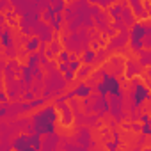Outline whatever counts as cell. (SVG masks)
I'll list each match as a JSON object with an SVG mask.
<instances>
[{"mask_svg":"<svg viewBox=\"0 0 151 151\" xmlns=\"http://www.w3.org/2000/svg\"><path fill=\"white\" fill-rule=\"evenodd\" d=\"M57 119H59V114H57L55 105H46L45 109L36 112L30 121H32V128L36 133L46 135V133L55 132V121Z\"/></svg>","mask_w":151,"mask_h":151,"instance_id":"1","label":"cell"},{"mask_svg":"<svg viewBox=\"0 0 151 151\" xmlns=\"http://www.w3.org/2000/svg\"><path fill=\"white\" fill-rule=\"evenodd\" d=\"M146 34H151V30H149V27L144 25V23H133V25L130 27V30H128V43H130L132 52H139V50L144 48L142 37H144Z\"/></svg>","mask_w":151,"mask_h":151,"instance_id":"2","label":"cell"},{"mask_svg":"<svg viewBox=\"0 0 151 151\" xmlns=\"http://www.w3.org/2000/svg\"><path fill=\"white\" fill-rule=\"evenodd\" d=\"M132 110H135V109H139L140 107V103L144 101V100H147L149 98V91H147V87L135 77V78H132Z\"/></svg>","mask_w":151,"mask_h":151,"instance_id":"3","label":"cell"},{"mask_svg":"<svg viewBox=\"0 0 151 151\" xmlns=\"http://www.w3.org/2000/svg\"><path fill=\"white\" fill-rule=\"evenodd\" d=\"M128 43V29H121L119 34H114L109 46H107V52H112V50H123V46Z\"/></svg>","mask_w":151,"mask_h":151,"instance_id":"4","label":"cell"},{"mask_svg":"<svg viewBox=\"0 0 151 151\" xmlns=\"http://www.w3.org/2000/svg\"><path fill=\"white\" fill-rule=\"evenodd\" d=\"M57 114L60 116V123H62L64 126H69V124L73 123V119H75V114H73L71 107L68 105V101H64V103L59 105V112H57Z\"/></svg>","mask_w":151,"mask_h":151,"instance_id":"5","label":"cell"},{"mask_svg":"<svg viewBox=\"0 0 151 151\" xmlns=\"http://www.w3.org/2000/svg\"><path fill=\"white\" fill-rule=\"evenodd\" d=\"M62 48H60V43H59V39H52L50 43H46V46H45V55L48 57V59H55L57 57V53L60 52Z\"/></svg>","mask_w":151,"mask_h":151,"instance_id":"6","label":"cell"},{"mask_svg":"<svg viewBox=\"0 0 151 151\" xmlns=\"http://www.w3.org/2000/svg\"><path fill=\"white\" fill-rule=\"evenodd\" d=\"M73 93H75V96H77V98H87V96H91V93H93V87L89 86V84H78L77 87H75L73 89Z\"/></svg>","mask_w":151,"mask_h":151,"instance_id":"7","label":"cell"},{"mask_svg":"<svg viewBox=\"0 0 151 151\" xmlns=\"http://www.w3.org/2000/svg\"><path fill=\"white\" fill-rule=\"evenodd\" d=\"M59 135L55 133V132H52V133H46V137H45V142H41V147L43 149H50V147H57V142H59Z\"/></svg>","mask_w":151,"mask_h":151,"instance_id":"8","label":"cell"},{"mask_svg":"<svg viewBox=\"0 0 151 151\" xmlns=\"http://www.w3.org/2000/svg\"><path fill=\"white\" fill-rule=\"evenodd\" d=\"M13 147H16V149H30V140H29V135H25V133L18 135V137L14 139V142H13Z\"/></svg>","mask_w":151,"mask_h":151,"instance_id":"9","label":"cell"},{"mask_svg":"<svg viewBox=\"0 0 151 151\" xmlns=\"http://www.w3.org/2000/svg\"><path fill=\"white\" fill-rule=\"evenodd\" d=\"M126 78H135V77H139V73H140V66H139V62H135V60H128L126 62Z\"/></svg>","mask_w":151,"mask_h":151,"instance_id":"10","label":"cell"},{"mask_svg":"<svg viewBox=\"0 0 151 151\" xmlns=\"http://www.w3.org/2000/svg\"><path fill=\"white\" fill-rule=\"evenodd\" d=\"M91 73H93V64H84V66H80L77 71H75V78H78V80H86Z\"/></svg>","mask_w":151,"mask_h":151,"instance_id":"11","label":"cell"},{"mask_svg":"<svg viewBox=\"0 0 151 151\" xmlns=\"http://www.w3.org/2000/svg\"><path fill=\"white\" fill-rule=\"evenodd\" d=\"M137 55H139V66L140 68H147V64L151 62V52L147 48H142V50L137 52Z\"/></svg>","mask_w":151,"mask_h":151,"instance_id":"12","label":"cell"},{"mask_svg":"<svg viewBox=\"0 0 151 151\" xmlns=\"http://www.w3.org/2000/svg\"><path fill=\"white\" fill-rule=\"evenodd\" d=\"M39 45H41L39 37H37V36H30V39L25 43V52H27V53H32V52H36V50L39 48Z\"/></svg>","mask_w":151,"mask_h":151,"instance_id":"13","label":"cell"},{"mask_svg":"<svg viewBox=\"0 0 151 151\" xmlns=\"http://www.w3.org/2000/svg\"><path fill=\"white\" fill-rule=\"evenodd\" d=\"M94 55H96V50H93V48H86L84 53H82L80 62H82V64H94Z\"/></svg>","mask_w":151,"mask_h":151,"instance_id":"14","label":"cell"},{"mask_svg":"<svg viewBox=\"0 0 151 151\" xmlns=\"http://www.w3.org/2000/svg\"><path fill=\"white\" fill-rule=\"evenodd\" d=\"M41 55H43V52H32L30 55H29V60H27V66L29 68H34V66H37L39 64V60H41Z\"/></svg>","mask_w":151,"mask_h":151,"instance_id":"15","label":"cell"},{"mask_svg":"<svg viewBox=\"0 0 151 151\" xmlns=\"http://www.w3.org/2000/svg\"><path fill=\"white\" fill-rule=\"evenodd\" d=\"M53 16H55V11L52 9V6H48V7L43 11V22H45V23H50V22L53 20Z\"/></svg>","mask_w":151,"mask_h":151,"instance_id":"16","label":"cell"},{"mask_svg":"<svg viewBox=\"0 0 151 151\" xmlns=\"http://www.w3.org/2000/svg\"><path fill=\"white\" fill-rule=\"evenodd\" d=\"M29 140H30V147H41V135L39 133H32V135H29Z\"/></svg>","mask_w":151,"mask_h":151,"instance_id":"17","label":"cell"},{"mask_svg":"<svg viewBox=\"0 0 151 151\" xmlns=\"http://www.w3.org/2000/svg\"><path fill=\"white\" fill-rule=\"evenodd\" d=\"M43 80H45V78H43ZM43 80H36V82H32V86H30L36 96H37V94H41V93H43V89H45V82H43Z\"/></svg>","mask_w":151,"mask_h":151,"instance_id":"18","label":"cell"},{"mask_svg":"<svg viewBox=\"0 0 151 151\" xmlns=\"http://www.w3.org/2000/svg\"><path fill=\"white\" fill-rule=\"evenodd\" d=\"M80 66H82V62H80V60H78L77 57H73V59H69V62H68V69H69V71H73V73L77 71V69H78Z\"/></svg>","mask_w":151,"mask_h":151,"instance_id":"19","label":"cell"},{"mask_svg":"<svg viewBox=\"0 0 151 151\" xmlns=\"http://www.w3.org/2000/svg\"><path fill=\"white\" fill-rule=\"evenodd\" d=\"M52 9L55 13H62L66 9V0H55V2L52 4Z\"/></svg>","mask_w":151,"mask_h":151,"instance_id":"20","label":"cell"},{"mask_svg":"<svg viewBox=\"0 0 151 151\" xmlns=\"http://www.w3.org/2000/svg\"><path fill=\"white\" fill-rule=\"evenodd\" d=\"M69 59H71V53H69L68 50H60V52L57 53V60H59V62H69Z\"/></svg>","mask_w":151,"mask_h":151,"instance_id":"21","label":"cell"},{"mask_svg":"<svg viewBox=\"0 0 151 151\" xmlns=\"http://www.w3.org/2000/svg\"><path fill=\"white\" fill-rule=\"evenodd\" d=\"M29 103H30V109H36V107H43V105L46 103V100H45L43 96H39V98L36 96V98H34V100H30Z\"/></svg>","mask_w":151,"mask_h":151,"instance_id":"22","label":"cell"},{"mask_svg":"<svg viewBox=\"0 0 151 151\" xmlns=\"http://www.w3.org/2000/svg\"><path fill=\"white\" fill-rule=\"evenodd\" d=\"M34 98H36V94H34V91H32V89L23 91V101H30V100H34Z\"/></svg>","mask_w":151,"mask_h":151,"instance_id":"23","label":"cell"},{"mask_svg":"<svg viewBox=\"0 0 151 151\" xmlns=\"http://www.w3.org/2000/svg\"><path fill=\"white\" fill-rule=\"evenodd\" d=\"M62 77H64V78H68V82H71V80L75 78V73H73V71H69V69H66V71L62 73Z\"/></svg>","mask_w":151,"mask_h":151,"instance_id":"24","label":"cell"},{"mask_svg":"<svg viewBox=\"0 0 151 151\" xmlns=\"http://www.w3.org/2000/svg\"><path fill=\"white\" fill-rule=\"evenodd\" d=\"M140 130H142L144 135H149V133H151V130H149V123H142V128H140Z\"/></svg>","mask_w":151,"mask_h":151,"instance_id":"25","label":"cell"},{"mask_svg":"<svg viewBox=\"0 0 151 151\" xmlns=\"http://www.w3.org/2000/svg\"><path fill=\"white\" fill-rule=\"evenodd\" d=\"M57 66H59V68H57V69H59V73H64V71L68 69V62H59Z\"/></svg>","mask_w":151,"mask_h":151,"instance_id":"26","label":"cell"},{"mask_svg":"<svg viewBox=\"0 0 151 151\" xmlns=\"http://www.w3.org/2000/svg\"><path fill=\"white\" fill-rule=\"evenodd\" d=\"M6 101H7V94L0 89V103H6Z\"/></svg>","mask_w":151,"mask_h":151,"instance_id":"27","label":"cell"},{"mask_svg":"<svg viewBox=\"0 0 151 151\" xmlns=\"http://www.w3.org/2000/svg\"><path fill=\"white\" fill-rule=\"evenodd\" d=\"M66 101V96L64 94H60L59 98H55V105H60V103H64Z\"/></svg>","mask_w":151,"mask_h":151,"instance_id":"28","label":"cell"},{"mask_svg":"<svg viewBox=\"0 0 151 151\" xmlns=\"http://www.w3.org/2000/svg\"><path fill=\"white\" fill-rule=\"evenodd\" d=\"M139 119H140L142 123H149V116H147V114H142V116H139Z\"/></svg>","mask_w":151,"mask_h":151,"instance_id":"29","label":"cell"},{"mask_svg":"<svg viewBox=\"0 0 151 151\" xmlns=\"http://www.w3.org/2000/svg\"><path fill=\"white\" fill-rule=\"evenodd\" d=\"M117 144H119V142H116V140H114V142H107V147H109V149H116Z\"/></svg>","mask_w":151,"mask_h":151,"instance_id":"30","label":"cell"},{"mask_svg":"<svg viewBox=\"0 0 151 151\" xmlns=\"http://www.w3.org/2000/svg\"><path fill=\"white\" fill-rule=\"evenodd\" d=\"M6 64H7V62H6V59H0V71L6 68Z\"/></svg>","mask_w":151,"mask_h":151,"instance_id":"31","label":"cell"},{"mask_svg":"<svg viewBox=\"0 0 151 151\" xmlns=\"http://www.w3.org/2000/svg\"><path fill=\"white\" fill-rule=\"evenodd\" d=\"M0 84H2V71H0Z\"/></svg>","mask_w":151,"mask_h":151,"instance_id":"32","label":"cell"},{"mask_svg":"<svg viewBox=\"0 0 151 151\" xmlns=\"http://www.w3.org/2000/svg\"><path fill=\"white\" fill-rule=\"evenodd\" d=\"M48 2H50V4H53V2H55V0H48Z\"/></svg>","mask_w":151,"mask_h":151,"instance_id":"33","label":"cell"},{"mask_svg":"<svg viewBox=\"0 0 151 151\" xmlns=\"http://www.w3.org/2000/svg\"><path fill=\"white\" fill-rule=\"evenodd\" d=\"M68 2H69V0H68Z\"/></svg>","mask_w":151,"mask_h":151,"instance_id":"34","label":"cell"}]
</instances>
